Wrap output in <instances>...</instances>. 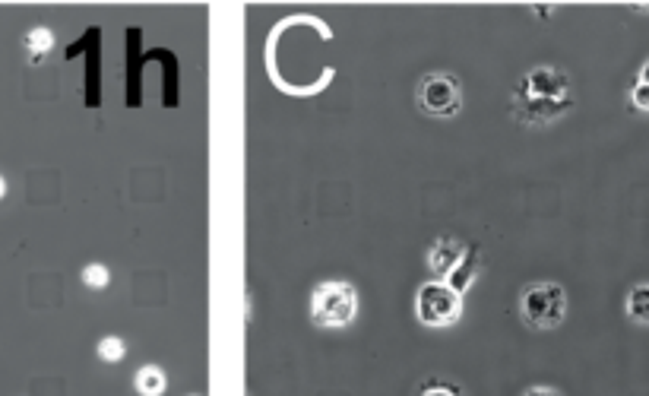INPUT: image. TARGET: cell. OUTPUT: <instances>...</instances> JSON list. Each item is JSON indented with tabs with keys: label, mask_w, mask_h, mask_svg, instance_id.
Here are the masks:
<instances>
[{
	"label": "cell",
	"mask_w": 649,
	"mask_h": 396,
	"mask_svg": "<svg viewBox=\"0 0 649 396\" xmlns=\"http://www.w3.org/2000/svg\"><path fill=\"white\" fill-rule=\"evenodd\" d=\"M574 108L570 77L558 67L529 70L513 89V118L520 124H548Z\"/></svg>",
	"instance_id": "6da1fadb"
},
{
	"label": "cell",
	"mask_w": 649,
	"mask_h": 396,
	"mask_svg": "<svg viewBox=\"0 0 649 396\" xmlns=\"http://www.w3.org/2000/svg\"><path fill=\"white\" fill-rule=\"evenodd\" d=\"M358 314V292L352 282H320L311 295V320L314 327L323 330H339V327H349Z\"/></svg>",
	"instance_id": "7a4b0ae2"
},
{
	"label": "cell",
	"mask_w": 649,
	"mask_h": 396,
	"mask_svg": "<svg viewBox=\"0 0 649 396\" xmlns=\"http://www.w3.org/2000/svg\"><path fill=\"white\" fill-rule=\"evenodd\" d=\"M523 320L536 330H555L567 314V292L558 282H536L520 298Z\"/></svg>",
	"instance_id": "3957f363"
},
{
	"label": "cell",
	"mask_w": 649,
	"mask_h": 396,
	"mask_svg": "<svg viewBox=\"0 0 649 396\" xmlns=\"http://www.w3.org/2000/svg\"><path fill=\"white\" fill-rule=\"evenodd\" d=\"M463 314V295L450 282H425L415 295V317L425 327H450Z\"/></svg>",
	"instance_id": "277c9868"
},
{
	"label": "cell",
	"mask_w": 649,
	"mask_h": 396,
	"mask_svg": "<svg viewBox=\"0 0 649 396\" xmlns=\"http://www.w3.org/2000/svg\"><path fill=\"white\" fill-rule=\"evenodd\" d=\"M415 102L428 118H453L463 108V86L453 73H428L415 89Z\"/></svg>",
	"instance_id": "5b68a950"
},
{
	"label": "cell",
	"mask_w": 649,
	"mask_h": 396,
	"mask_svg": "<svg viewBox=\"0 0 649 396\" xmlns=\"http://www.w3.org/2000/svg\"><path fill=\"white\" fill-rule=\"evenodd\" d=\"M466 254V248L456 238H437L431 244V254H428V267L437 276H450V270L460 263V257Z\"/></svg>",
	"instance_id": "8992f818"
},
{
	"label": "cell",
	"mask_w": 649,
	"mask_h": 396,
	"mask_svg": "<svg viewBox=\"0 0 649 396\" xmlns=\"http://www.w3.org/2000/svg\"><path fill=\"white\" fill-rule=\"evenodd\" d=\"M475 270H479V251L475 248H469L463 257H460V263L450 270V286L456 289V292H466L469 286H472V279H475Z\"/></svg>",
	"instance_id": "52a82bcc"
},
{
	"label": "cell",
	"mask_w": 649,
	"mask_h": 396,
	"mask_svg": "<svg viewBox=\"0 0 649 396\" xmlns=\"http://www.w3.org/2000/svg\"><path fill=\"white\" fill-rule=\"evenodd\" d=\"M627 317H631L634 324L649 327V282H640V286L627 292Z\"/></svg>",
	"instance_id": "ba28073f"
},
{
	"label": "cell",
	"mask_w": 649,
	"mask_h": 396,
	"mask_svg": "<svg viewBox=\"0 0 649 396\" xmlns=\"http://www.w3.org/2000/svg\"><path fill=\"white\" fill-rule=\"evenodd\" d=\"M137 393L140 396H162L165 393V374L156 365H146L137 371Z\"/></svg>",
	"instance_id": "9c48e42d"
},
{
	"label": "cell",
	"mask_w": 649,
	"mask_h": 396,
	"mask_svg": "<svg viewBox=\"0 0 649 396\" xmlns=\"http://www.w3.org/2000/svg\"><path fill=\"white\" fill-rule=\"evenodd\" d=\"M51 45H54V35H51V29H45V26H35V29H29V32H26V51L32 54V61H42L45 54L51 51Z\"/></svg>",
	"instance_id": "30bf717a"
},
{
	"label": "cell",
	"mask_w": 649,
	"mask_h": 396,
	"mask_svg": "<svg viewBox=\"0 0 649 396\" xmlns=\"http://www.w3.org/2000/svg\"><path fill=\"white\" fill-rule=\"evenodd\" d=\"M124 352H127V346L121 343L118 336H105L102 343H99V358H102V362H108V365L111 362H121Z\"/></svg>",
	"instance_id": "8fae6325"
},
{
	"label": "cell",
	"mask_w": 649,
	"mask_h": 396,
	"mask_svg": "<svg viewBox=\"0 0 649 396\" xmlns=\"http://www.w3.org/2000/svg\"><path fill=\"white\" fill-rule=\"evenodd\" d=\"M108 279L111 276H108V270L102 267V263H89V267L83 270V282H86L89 289H105Z\"/></svg>",
	"instance_id": "7c38bea8"
},
{
	"label": "cell",
	"mask_w": 649,
	"mask_h": 396,
	"mask_svg": "<svg viewBox=\"0 0 649 396\" xmlns=\"http://www.w3.org/2000/svg\"><path fill=\"white\" fill-rule=\"evenodd\" d=\"M418 396H463V393H460V387H453V384H444V381H428Z\"/></svg>",
	"instance_id": "4fadbf2b"
},
{
	"label": "cell",
	"mask_w": 649,
	"mask_h": 396,
	"mask_svg": "<svg viewBox=\"0 0 649 396\" xmlns=\"http://www.w3.org/2000/svg\"><path fill=\"white\" fill-rule=\"evenodd\" d=\"M631 105L637 108V111H649V83H634V89H631Z\"/></svg>",
	"instance_id": "5bb4252c"
},
{
	"label": "cell",
	"mask_w": 649,
	"mask_h": 396,
	"mask_svg": "<svg viewBox=\"0 0 649 396\" xmlns=\"http://www.w3.org/2000/svg\"><path fill=\"white\" fill-rule=\"evenodd\" d=\"M526 396H561V393L555 387H529Z\"/></svg>",
	"instance_id": "9a60e30c"
},
{
	"label": "cell",
	"mask_w": 649,
	"mask_h": 396,
	"mask_svg": "<svg viewBox=\"0 0 649 396\" xmlns=\"http://www.w3.org/2000/svg\"><path fill=\"white\" fill-rule=\"evenodd\" d=\"M640 83H649V61L643 64V70H640V77H637Z\"/></svg>",
	"instance_id": "2e32d148"
},
{
	"label": "cell",
	"mask_w": 649,
	"mask_h": 396,
	"mask_svg": "<svg viewBox=\"0 0 649 396\" xmlns=\"http://www.w3.org/2000/svg\"><path fill=\"white\" fill-rule=\"evenodd\" d=\"M4 191H7V184H4V178H0V197H4Z\"/></svg>",
	"instance_id": "e0dca14e"
}]
</instances>
